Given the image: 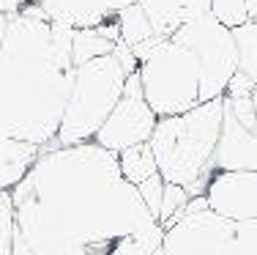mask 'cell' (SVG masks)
<instances>
[{
  "instance_id": "5b68a950",
  "label": "cell",
  "mask_w": 257,
  "mask_h": 255,
  "mask_svg": "<svg viewBox=\"0 0 257 255\" xmlns=\"http://www.w3.org/2000/svg\"><path fill=\"white\" fill-rule=\"evenodd\" d=\"M140 85L156 118L183 115L200 102V63L175 39H159L140 58Z\"/></svg>"
},
{
  "instance_id": "d4e9b609",
  "label": "cell",
  "mask_w": 257,
  "mask_h": 255,
  "mask_svg": "<svg viewBox=\"0 0 257 255\" xmlns=\"http://www.w3.org/2000/svg\"><path fill=\"white\" fill-rule=\"evenodd\" d=\"M252 22H254V25H257V14H254V17H252Z\"/></svg>"
},
{
  "instance_id": "277c9868",
  "label": "cell",
  "mask_w": 257,
  "mask_h": 255,
  "mask_svg": "<svg viewBox=\"0 0 257 255\" xmlns=\"http://www.w3.org/2000/svg\"><path fill=\"white\" fill-rule=\"evenodd\" d=\"M126 80L128 74L115 55H104L90 60V63L77 66L69 105H66L55 143L58 145L93 143V137L99 135L109 113L118 107Z\"/></svg>"
},
{
  "instance_id": "52a82bcc",
  "label": "cell",
  "mask_w": 257,
  "mask_h": 255,
  "mask_svg": "<svg viewBox=\"0 0 257 255\" xmlns=\"http://www.w3.org/2000/svg\"><path fill=\"white\" fill-rule=\"evenodd\" d=\"M170 39L183 44L200 63V102L222 99L232 74L238 71V47L232 30L224 28L213 14H203L197 20L178 28Z\"/></svg>"
},
{
  "instance_id": "cb8c5ba5",
  "label": "cell",
  "mask_w": 257,
  "mask_h": 255,
  "mask_svg": "<svg viewBox=\"0 0 257 255\" xmlns=\"http://www.w3.org/2000/svg\"><path fill=\"white\" fill-rule=\"evenodd\" d=\"M252 102H254V110H257V85H254V94H252Z\"/></svg>"
},
{
  "instance_id": "7c38bea8",
  "label": "cell",
  "mask_w": 257,
  "mask_h": 255,
  "mask_svg": "<svg viewBox=\"0 0 257 255\" xmlns=\"http://www.w3.org/2000/svg\"><path fill=\"white\" fill-rule=\"evenodd\" d=\"M137 6L148 17L159 39H170L186 22L211 14V0H140Z\"/></svg>"
},
{
  "instance_id": "9c48e42d",
  "label": "cell",
  "mask_w": 257,
  "mask_h": 255,
  "mask_svg": "<svg viewBox=\"0 0 257 255\" xmlns=\"http://www.w3.org/2000/svg\"><path fill=\"white\" fill-rule=\"evenodd\" d=\"M208 209L224 220H257V173L249 170H216L205 190Z\"/></svg>"
},
{
  "instance_id": "4fadbf2b",
  "label": "cell",
  "mask_w": 257,
  "mask_h": 255,
  "mask_svg": "<svg viewBox=\"0 0 257 255\" xmlns=\"http://www.w3.org/2000/svg\"><path fill=\"white\" fill-rule=\"evenodd\" d=\"M39 156H41L39 145L0 135V192L14 190L30 173V167L39 162Z\"/></svg>"
},
{
  "instance_id": "3957f363",
  "label": "cell",
  "mask_w": 257,
  "mask_h": 255,
  "mask_svg": "<svg viewBox=\"0 0 257 255\" xmlns=\"http://www.w3.org/2000/svg\"><path fill=\"white\" fill-rule=\"evenodd\" d=\"M224 96L197 105L183 115L159 118L154 137L148 140L156 156L159 176L167 184H178L189 198L205 195L213 176V151L222 132Z\"/></svg>"
},
{
  "instance_id": "44dd1931",
  "label": "cell",
  "mask_w": 257,
  "mask_h": 255,
  "mask_svg": "<svg viewBox=\"0 0 257 255\" xmlns=\"http://www.w3.org/2000/svg\"><path fill=\"white\" fill-rule=\"evenodd\" d=\"M252 94H254V82L246 74H241V71L232 74L227 91H224V96H252Z\"/></svg>"
},
{
  "instance_id": "7a4b0ae2",
  "label": "cell",
  "mask_w": 257,
  "mask_h": 255,
  "mask_svg": "<svg viewBox=\"0 0 257 255\" xmlns=\"http://www.w3.org/2000/svg\"><path fill=\"white\" fill-rule=\"evenodd\" d=\"M74 30L50 22L41 6L9 17L0 47V135L47 148L55 143L74 85Z\"/></svg>"
},
{
  "instance_id": "8992f818",
  "label": "cell",
  "mask_w": 257,
  "mask_h": 255,
  "mask_svg": "<svg viewBox=\"0 0 257 255\" xmlns=\"http://www.w3.org/2000/svg\"><path fill=\"white\" fill-rule=\"evenodd\" d=\"M162 255H257V220H224L211 209L183 211L164 230Z\"/></svg>"
},
{
  "instance_id": "9a60e30c",
  "label": "cell",
  "mask_w": 257,
  "mask_h": 255,
  "mask_svg": "<svg viewBox=\"0 0 257 255\" xmlns=\"http://www.w3.org/2000/svg\"><path fill=\"white\" fill-rule=\"evenodd\" d=\"M115 44L118 41L107 39L99 28L74 30V36H71V58H74V66L90 63V60L104 58V55H112Z\"/></svg>"
},
{
  "instance_id": "ba28073f",
  "label": "cell",
  "mask_w": 257,
  "mask_h": 255,
  "mask_svg": "<svg viewBox=\"0 0 257 255\" xmlns=\"http://www.w3.org/2000/svg\"><path fill=\"white\" fill-rule=\"evenodd\" d=\"M156 124H159V118L148 107V102H145L140 74L134 71L126 80V88H123L118 107L109 113V118L104 121V126L99 129V135L93 137V143L112 151V154H120L126 148L148 143L154 137Z\"/></svg>"
},
{
  "instance_id": "603a6c76",
  "label": "cell",
  "mask_w": 257,
  "mask_h": 255,
  "mask_svg": "<svg viewBox=\"0 0 257 255\" xmlns=\"http://www.w3.org/2000/svg\"><path fill=\"white\" fill-rule=\"evenodd\" d=\"M246 11H249V17L257 14V0H246Z\"/></svg>"
},
{
  "instance_id": "5bb4252c",
  "label": "cell",
  "mask_w": 257,
  "mask_h": 255,
  "mask_svg": "<svg viewBox=\"0 0 257 255\" xmlns=\"http://www.w3.org/2000/svg\"><path fill=\"white\" fill-rule=\"evenodd\" d=\"M118 167H120V176H123L132 187H140L143 181H148L151 176L159 173L156 156H154V151H151L148 143L120 151L118 154Z\"/></svg>"
},
{
  "instance_id": "8fae6325",
  "label": "cell",
  "mask_w": 257,
  "mask_h": 255,
  "mask_svg": "<svg viewBox=\"0 0 257 255\" xmlns=\"http://www.w3.org/2000/svg\"><path fill=\"white\" fill-rule=\"evenodd\" d=\"M213 173L216 170H249L257 173V129L243 126L230 107L224 105L222 115V132L213 151Z\"/></svg>"
},
{
  "instance_id": "d6986e66",
  "label": "cell",
  "mask_w": 257,
  "mask_h": 255,
  "mask_svg": "<svg viewBox=\"0 0 257 255\" xmlns=\"http://www.w3.org/2000/svg\"><path fill=\"white\" fill-rule=\"evenodd\" d=\"M0 255H14V203H11V192H0Z\"/></svg>"
},
{
  "instance_id": "ffe728a7",
  "label": "cell",
  "mask_w": 257,
  "mask_h": 255,
  "mask_svg": "<svg viewBox=\"0 0 257 255\" xmlns=\"http://www.w3.org/2000/svg\"><path fill=\"white\" fill-rule=\"evenodd\" d=\"M137 192H140V198H143L145 209L159 220V211H162V195H164V179L159 173L151 176L148 181H143V184L137 187Z\"/></svg>"
},
{
  "instance_id": "6da1fadb",
  "label": "cell",
  "mask_w": 257,
  "mask_h": 255,
  "mask_svg": "<svg viewBox=\"0 0 257 255\" xmlns=\"http://www.w3.org/2000/svg\"><path fill=\"white\" fill-rule=\"evenodd\" d=\"M11 203L14 255H154L164 241L118 154L96 143L41 148Z\"/></svg>"
},
{
  "instance_id": "7402d4cb",
  "label": "cell",
  "mask_w": 257,
  "mask_h": 255,
  "mask_svg": "<svg viewBox=\"0 0 257 255\" xmlns=\"http://www.w3.org/2000/svg\"><path fill=\"white\" fill-rule=\"evenodd\" d=\"M6 28H9V14H0V47H3V36H6Z\"/></svg>"
},
{
  "instance_id": "30bf717a",
  "label": "cell",
  "mask_w": 257,
  "mask_h": 255,
  "mask_svg": "<svg viewBox=\"0 0 257 255\" xmlns=\"http://www.w3.org/2000/svg\"><path fill=\"white\" fill-rule=\"evenodd\" d=\"M134 3L140 0H39L47 20L71 30L99 28L104 22H112L118 20L120 11Z\"/></svg>"
},
{
  "instance_id": "2e32d148",
  "label": "cell",
  "mask_w": 257,
  "mask_h": 255,
  "mask_svg": "<svg viewBox=\"0 0 257 255\" xmlns=\"http://www.w3.org/2000/svg\"><path fill=\"white\" fill-rule=\"evenodd\" d=\"M232 39H235V47H238V71L246 74L257 85V25L246 22V25L235 28Z\"/></svg>"
},
{
  "instance_id": "e0dca14e",
  "label": "cell",
  "mask_w": 257,
  "mask_h": 255,
  "mask_svg": "<svg viewBox=\"0 0 257 255\" xmlns=\"http://www.w3.org/2000/svg\"><path fill=\"white\" fill-rule=\"evenodd\" d=\"M189 198L186 195V190L178 184H167L164 181V195H162V211H159V225H162L164 230L167 228H173L175 222L183 217V211H186V206H189Z\"/></svg>"
},
{
  "instance_id": "ac0fdd59",
  "label": "cell",
  "mask_w": 257,
  "mask_h": 255,
  "mask_svg": "<svg viewBox=\"0 0 257 255\" xmlns=\"http://www.w3.org/2000/svg\"><path fill=\"white\" fill-rule=\"evenodd\" d=\"M211 14L213 20H219L230 30L252 22V17L246 11V0H211Z\"/></svg>"
}]
</instances>
